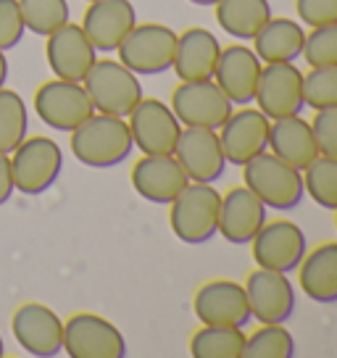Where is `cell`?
I'll use <instances>...</instances> for the list:
<instances>
[{"label":"cell","mask_w":337,"mask_h":358,"mask_svg":"<svg viewBox=\"0 0 337 358\" xmlns=\"http://www.w3.org/2000/svg\"><path fill=\"white\" fill-rule=\"evenodd\" d=\"M64 350L71 358H124L127 340L98 313H74L64 322Z\"/></svg>","instance_id":"9c48e42d"},{"label":"cell","mask_w":337,"mask_h":358,"mask_svg":"<svg viewBox=\"0 0 337 358\" xmlns=\"http://www.w3.org/2000/svg\"><path fill=\"white\" fill-rule=\"evenodd\" d=\"M250 245H253V261L261 268H271V271H282V274L295 271L308 253L306 232L287 219L266 222L259 229V235L250 240Z\"/></svg>","instance_id":"8fae6325"},{"label":"cell","mask_w":337,"mask_h":358,"mask_svg":"<svg viewBox=\"0 0 337 358\" xmlns=\"http://www.w3.org/2000/svg\"><path fill=\"white\" fill-rule=\"evenodd\" d=\"M243 287L248 295L250 316L259 324H285L295 313V285L282 271L259 266L248 274Z\"/></svg>","instance_id":"7c38bea8"},{"label":"cell","mask_w":337,"mask_h":358,"mask_svg":"<svg viewBox=\"0 0 337 358\" xmlns=\"http://www.w3.org/2000/svg\"><path fill=\"white\" fill-rule=\"evenodd\" d=\"M269 127L271 119L259 108L243 106L240 111L229 113V119L216 129L227 164L245 166L250 158L264 153L269 148Z\"/></svg>","instance_id":"9a60e30c"},{"label":"cell","mask_w":337,"mask_h":358,"mask_svg":"<svg viewBox=\"0 0 337 358\" xmlns=\"http://www.w3.org/2000/svg\"><path fill=\"white\" fill-rule=\"evenodd\" d=\"M34 113L56 132H74L85 119H90L95 108L82 82L56 77L34 92Z\"/></svg>","instance_id":"52a82bcc"},{"label":"cell","mask_w":337,"mask_h":358,"mask_svg":"<svg viewBox=\"0 0 337 358\" xmlns=\"http://www.w3.org/2000/svg\"><path fill=\"white\" fill-rule=\"evenodd\" d=\"M132 132L124 116L92 113L71 132V153L79 164L92 169L119 166L132 153Z\"/></svg>","instance_id":"6da1fadb"},{"label":"cell","mask_w":337,"mask_h":358,"mask_svg":"<svg viewBox=\"0 0 337 358\" xmlns=\"http://www.w3.org/2000/svg\"><path fill=\"white\" fill-rule=\"evenodd\" d=\"M219 56H222V45L216 40V34L203 27H190L177 34V50H174L171 69L182 82L214 79Z\"/></svg>","instance_id":"603a6c76"},{"label":"cell","mask_w":337,"mask_h":358,"mask_svg":"<svg viewBox=\"0 0 337 358\" xmlns=\"http://www.w3.org/2000/svg\"><path fill=\"white\" fill-rule=\"evenodd\" d=\"M24 27L34 34H53L69 22V3L66 0H19Z\"/></svg>","instance_id":"1f68e13d"},{"label":"cell","mask_w":337,"mask_h":358,"mask_svg":"<svg viewBox=\"0 0 337 358\" xmlns=\"http://www.w3.org/2000/svg\"><path fill=\"white\" fill-rule=\"evenodd\" d=\"M29 132V111L16 90L0 87V153L11 156Z\"/></svg>","instance_id":"f1b7e54d"},{"label":"cell","mask_w":337,"mask_h":358,"mask_svg":"<svg viewBox=\"0 0 337 358\" xmlns=\"http://www.w3.org/2000/svg\"><path fill=\"white\" fill-rule=\"evenodd\" d=\"M243 179L245 187L253 190L261 198V203L266 208L274 211H292L298 208L306 195L303 187V171L290 166L287 161H282L274 153H259L256 158H250L243 166Z\"/></svg>","instance_id":"7a4b0ae2"},{"label":"cell","mask_w":337,"mask_h":358,"mask_svg":"<svg viewBox=\"0 0 337 358\" xmlns=\"http://www.w3.org/2000/svg\"><path fill=\"white\" fill-rule=\"evenodd\" d=\"M298 285L314 303H337V243L306 253L298 266Z\"/></svg>","instance_id":"484cf974"},{"label":"cell","mask_w":337,"mask_h":358,"mask_svg":"<svg viewBox=\"0 0 337 358\" xmlns=\"http://www.w3.org/2000/svg\"><path fill=\"white\" fill-rule=\"evenodd\" d=\"M187 185L190 177L174 156H143L132 166V187L148 203L168 206Z\"/></svg>","instance_id":"7402d4cb"},{"label":"cell","mask_w":337,"mask_h":358,"mask_svg":"<svg viewBox=\"0 0 337 358\" xmlns=\"http://www.w3.org/2000/svg\"><path fill=\"white\" fill-rule=\"evenodd\" d=\"M245 332L243 327L203 324L190 337V356L195 358H243Z\"/></svg>","instance_id":"83f0119b"},{"label":"cell","mask_w":337,"mask_h":358,"mask_svg":"<svg viewBox=\"0 0 337 358\" xmlns=\"http://www.w3.org/2000/svg\"><path fill=\"white\" fill-rule=\"evenodd\" d=\"M137 24V11L129 0H92L85 11L82 29L87 40L95 45V50L111 53L116 50L127 34Z\"/></svg>","instance_id":"44dd1931"},{"label":"cell","mask_w":337,"mask_h":358,"mask_svg":"<svg viewBox=\"0 0 337 358\" xmlns=\"http://www.w3.org/2000/svg\"><path fill=\"white\" fill-rule=\"evenodd\" d=\"M311 129H314L319 156L337 158V108H322V111H316Z\"/></svg>","instance_id":"d590c367"},{"label":"cell","mask_w":337,"mask_h":358,"mask_svg":"<svg viewBox=\"0 0 337 358\" xmlns=\"http://www.w3.org/2000/svg\"><path fill=\"white\" fill-rule=\"evenodd\" d=\"M303 187L308 198L327 211L337 208V158L316 156L303 169Z\"/></svg>","instance_id":"f546056e"},{"label":"cell","mask_w":337,"mask_h":358,"mask_svg":"<svg viewBox=\"0 0 337 358\" xmlns=\"http://www.w3.org/2000/svg\"><path fill=\"white\" fill-rule=\"evenodd\" d=\"M192 311L201 324L211 327H245L250 324V306L245 287L232 280H211L195 292Z\"/></svg>","instance_id":"e0dca14e"},{"label":"cell","mask_w":337,"mask_h":358,"mask_svg":"<svg viewBox=\"0 0 337 358\" xmlns=\"http://www.w3.org/2000/svg\"><path fill=\"white\" fill-rule=\"evenodd\" d=\"M298 19L306 27H327L337 24V0H295Z\"/></svg>","instance_id":"8d00e7d4"},{"label":"cell","mask_w":337,"mask_h":358,"mask_svg":"<svg viewBox=\"0 0 337 358\" xmlns=\"http://www.w3.org/2000/svg\"><path fill=\"white\" fill-rule=\"evenodd\" d=\"M171 111L182 127L219 129L232 113V101L227 98L214 79L182 82L171 92Z\"/></svg>","instance_id":"30bf717a"},{"label":"cell","mask_w":337,"mask_h":358,"mask_svg":"<svg viewBox=\"0 0 337 358\" xmlns=\"http://www.w3.org/2000/svg\"><path fill=\"white\" fill-rule=\"evenodd\" d=\"M269 148L274 156H280L282 161H287L290 166L301 169V171L319 156V148H316L311 122L301 119V113H298V116L274 119V122H271Z\"/></svg>","instance_id":"d4e9b609"},{"label":"cell","mask_w":337,"mask_h":358,"mask_svg":"<svg viewBox=\"0 0 337 358\" xmlns=\"http://www.w3.org/2000/svg\"><path fill=\"white\" fill-rule=\"evenodd\" d=\"M11 332L29 356L50 358L64 350V322L45 303H22L11 316Z\"/></svg>","instance_id":"4fadbf2b"},{"label":"cell","mask_w":337,"mask_h":358,"mask_svg":"<svg viewBox=\"0 0 337 358\" xmlns=\"http://www.w3.org/2000/svg\"><path fill=\"white\" fill-rule=\"evenodd\" d=\"M301 56L308 66H337V24L314 27L306 34Z\"/></svg>","instance_id":"836d02e7"},{"label":"cell","mask_w":337,"mask_h":358,"mask_svg":"<svg viewBox=\"0 0 337 358\" xmlns=\"http://www.w3.org/2000/svg\"><path fill=\"white\" fill-rule=\"evenodd\" d=\"M6 356V345H3V337H0V358Z\"/></svg>","instance_id":"60d3db41"},{"label":"cell","mask_w":337,"mask_h":358,"mask_svg":"<svg viewBox=\"0 0 337 358\" xmlns=\"http://www.w3.org/2000/svg\"><path fill=\"white\" fill-rule=\"evenodd\" d=\"M335 227H337V208H335Z\"/></svg>","instance_id":"b9f144b4"},{"label":"cell","mask_w":337,"mask_h":358,"mask_svg":"<svg viewBox=\"0 0 337 358\" xmlns=\"http://www.w3.org/2000/svg\"><path fill=\"white\" fill-rule=\"evenodd\" d=\"M174 158L180 161V166L185 169L190 182L214 185L216 179L224 177L227 158L216 129L185 127L177 140V148H174Z\"/></svg>","instance_id":"2e32d148"},{"label":"cell","mask_w":337,"mask_h":358,"mask_svg":"<svg viewBox=\"0 0 337 358\" xmlns=\"http://www.w3.org/2000/svg\"><path fill=\"white\" fill-rule=\"evenodd\" d=\"M256 106L271 122L285 116H298L303 111V71L295 64H266L261 69Z\"/></svg>","instance_id":"5bb4252c"},{"label":"cell","mask_w":337,"mask_h":358,"mask_svg":"<svg viewBox=\"0 0 337 358\" xmlns=\"http://www.w3.org/2000/svg\"><path fill=\"white\" fill-rule=\"evenodd\" d=\"M82 85L98 113H111V116L127 119L137 103L143 101V85L137 74L113 58L95 61L87 77L82 79Z\"/></svg>","instance_id":"277c9868"},{"label":"cell","mask_w":337,"mask_h":358,"mask_svg":"<svg viewBox=\"0 0 337 358\" xmlns=\"http://www.w3.org/2000/svg\"><path fill=\"white\" fill-rule=\"evenodd\" d=\"M24 32V19L19 0H0V50H11L22 43Z\"/></svg>","instance_id":"e575fe53"},{"label":"cell","mask_w":337,"mask_h":358,"mask_svg":"<svg viewBox=\"0 0 337 358\" xmlns=\"http://www.w3.org/2000/svg\"><path fill=\"white\" fill-rule=\"evenodd\" d=\"M214 8L219 27L237 40H253L271 19L269 0H219Z\"/></svg>","instance_id":"4316f807"},{"label":"cell","mask_w":337,"mask_h":358,"mask_svg":"<svg viewBox=\"0 0 337 358\" xmlns=\"http://www.w3.org/2000/svg\"><path fill=\"white\" fill-rule=\"evenodd\" d=\"M48 66L53 69L58 79H69V82H82L87 77L92 64L98 61V50L95 45L87 40L85 29L79 24L66 22L61 29L48 34L45 45Z\"/></svg>","instance_id":"ac0fdd59"},{"label":"cell","mask_w":337,"mask_h":358,"mask_svg":"<svg viewBox=\"0 0 337 358\" xmlns=\"http://www.w3.org/2000/svg\"><path fill=\"white\" fill-rule=\"evenodd\" d=\"M64 153L50 137H24L11 156L13 187L22 195H40L50 190L61 177Z\"/></svg>","instance_id":"5b68a950"},{"label":"cell","mask_w":337,"mask_h":358,"mask_svg":"<svg viewBox=\"0 0 337 358\" xmlns=\"http://www.w3.org/2000/svg\"><path fill=\"white\" fill-rule=\"evenodd\" d=\"M116 50L119 61L129 71L156 77L171 69L177 50V32L168 29L166 24H135Z\"/></svg>","instance_id":"8992f818"},{"label":"cell","mask_w":337,"mask_h":358,"mask_svg":"<svg viewBox=\"0 0 337 358\" xmlns=\"http://www.w3.org/2000/svg\"><path fill=\"white\" fill-rule=\"evenodd\" d=\"M127 119H129L127 124L132 132V143L145 156H174L182 124L168 103L158 98H143Z\"/></svg>","instance_id":"ba28073f"},{"label":"cell","mask_w":337,"mask_h":358,"mask_svg":"<svg viewBox=\"0 0 337 358\" xmlns=\"http://www.w3.org/2000/svg\"><path fill=\"white\" fill-rule=\"evenodd\" d=\"M303 24L287 16H271L253 37V50L264 64H295L303 53Z\"/></svg>","instance_id":"cb8c5ba5"},{"label":"cell","mask_w":337,"mask_h":358,"mask_svg":"<svg viewBox=\"0 0 337 358\" xmlns=\"http://www.w3.org/2000/svg\"><path fill=\"white\" fill-rule=\"evenodd\" d=\"M192 6H203V8H214L219 0H190Z\"/></svg>","instance_id":"ab89813d"},{"label":"cell","mask_w":337,"mask_h":358,"mask_svg":"<svg viewBox=\"0 0 337 358\" xmlns=\"http://www.w3.org/2000/svg\"><path fill=\"white\" fill-rule=\"evenodd\" d=\"M266 224V206L253 190L232 187L222 195L219 206V235L232 245H248L253 237L259 235V229Z\"/></svg>","instance_id":"ffe728a7"},{"label":"cell","mask_w":337,"mask_h":358,"mask_svg":"<svg viewBox=\"0 0 337 358\" xmlns=\"http://www.w3.org/2000/svg\"><path fill=\"white\" fill-rule=\"evenodd\" d=\"M261 69H264V61L256 56L253 48L229 45V48H222V56H219V64H216L214 71V82L232 101V106H248L256 98Z\"/></svg>","instance_id":"d6986e66"},{"label":"cell","mask_w":337,"mask_h":358,"mask_svg":"<svg viewBox=\"0 0 337 358\" xmlns=\"http://www.w3.org/2000/svg\"><path fill=\"white\" fill-rule=\"evenodd\" d=\"M245 358H292L295 337L285 324H261L250 337H245Z\"/></svg>","instance_id":"4dcf8cb0"},{"label":"cell","mask_w":337,"mask_h":358,"mask_svg":"<svg viewBox=\"0 0 337 358\" xmlns=\"http://www.w3.org/2000/svg\"><path fill=\"white\" fill-rule=\"evenodd\" d=\"M13 174H11V156L8 153H0V206L11 201L13 195Z\"/></svg>","instance_id":"74e56055"},{"label":"cell","mask_w":337,"mask_h":358,"mask_svg":"<svg viewBox=\"0 0 337 358\" xmlns=\"http://www.w3.org/2000/svg\"><path fill=\"white\" fill-rule=\"evenodd\" d=\"M87 3H92V0H87Z\"/></svg>","instance_id":"7bdbcfd3"},{"label":"cell","mask_w":337,"mask_h":358,"mask_svg":"<svg viewBox=\"0 0 337 358\" xmlns=\"http://www.w3.org/2000/svg\"><path fill=\"white\" fill-rule=\"evenodd\" d=\"M168 224L171 232L187 245H203L219 235V206L222 192L214 185L190 182L185 190L168 203Z\"/></svg>","instance_id":"3957f363"},{"label":"cell","mask_w":337,"mask_h":358,"mask_svg":"<svg viewBox=\"0 0 337 358\" xmlns=\"http://www.w3.org/2000/svg\"><path fill=\"white\" fill-rule=\"evenodd\" d=\"M303 101L314 111L337 108V66H311V71H306Z\"/></svg>","instance_id":"d6a6232c"},{"label":"cell","mask_w":337,"mask_h":358,"mask_svg":"<svg viewBox=\"0 0 337 358\" xmlns=\"http://www.w3.org/2000/svg\"><path fill=\"white\" fill-rule=\"evenodd\" d=\"M6 79H8V58L6 50H0V87H6Z\"/></svg>","instance_id":"f35d334b"}]
</instances>
